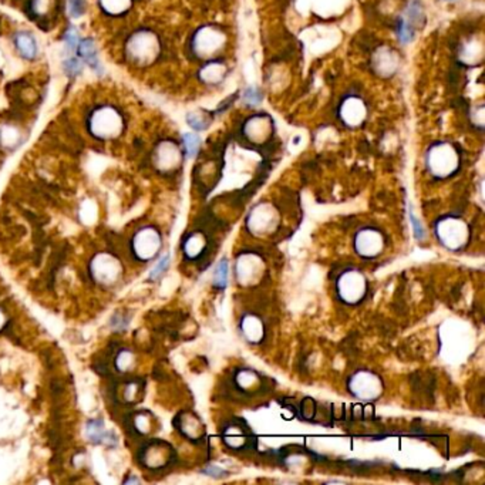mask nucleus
Listing matches in <instances>:
<instances>
[{"mask_svg":"<svg viewBox=\"0 0 485 485\" xmlns=\"http://www.w3.org/2000/svg\"><path fill=\"white\" fill-rule=\"evenodd\" d=\"M185 253L190 256V258H195L198 256L205 248V241L202 236L199 234H194V235L188 238V241L185 243Z\"/></svg>","mask_w":485,"mask_h":485,"instance_id":"f3484780","label":"nucleus"},{"mask_svg":"<svg viewBox=\"0 0 485 485\" xmlns=\"http://www.w3.org/2000/svg\"><path fill=\"white\" fill-rule=\"evenodd\" d=\"M63 67H64V71H66L67 76L74 77L81 73L83 64H81V61L76 59V57H70V59L64 61V66H63Z\"/></svg>","mask_w":485,"mask_h":485,"instance_id":"aec40b11","label":"nucleus"},{"mask_svg":"<svg viewBox=\"0 0 485 485\" xmlns=\"http://www.w3.org/2000/svg\"><path fill=\"white\" fill-rule=\"evenodd\" d=\"M228 283V260L221 259L219 263L216 265L215 273H213V285L216 288L224 289Z\"/></svg>","mask_w":485,"mask_h":485,"instance_id":"a211bd4d","label":"nucleus"},{"mask_svg":"<svg viewBox=\"0 0 485 485\" xmlns=\"http://www.w3.org/2000/svg\"><path fill=\"white\" fill-rule=\"evenodd\" d=\"M410 221H411V224H413V229H414L416 238H417V239H423V238H424V229L421 227L420 221L413 215V212H410Z\"/></svg>","mask_w":485,"mask_h":485,"instance_id":"bb28decb","label":"nucleus"},{"mask_svg":"<svg viewBox=\"0 0 485 485\" xmlns=\"http://www.w3.org/2000/svg\"><path fill=\"white\" fill-rule=\"evenodd\" d=\"M78 53L80 56L83 57L84 61H87L89 63V66H90L93 70H96V71H100L101 70V66H100V60H99V53H97V49H96V45H94V41L90 40V38H85L83 41H80L78 43Z\"/></svg>","mask_w":485,"mask_h":485,"instance_id":"4468645a","label":"nucleus"},{"mask_svg":"<svg viewBox=\"0 0 485 485\" xmlns=\"http://www.w3.org/2000/svg\"><path fill=\"white\" fill-rule=\"evenodd\" d=\"M155 162L162 169L174 168L180 162V151H178L177 145L171 141L161 143L157 148V152H155Z\"/></svg>","mask_w":485,"mask_h":485,"instance_id":"9d476101","label":"nucleus"},{"mask_svg":"<svg viewBox=\"0 0 485 485\" xmlns=\"http://www.w3.org/2000/svg\"><path fill=\"white\" fill-rule=\"evenodd\" d=\"M346 106L343 108V115L346 118L347 124H357L363 120L364 117V107L362 101L359 100H349L347 103H344Z\"/></svg>","mask_w":485,"mask_h":485,"instance_id":"2eb2a0df","label":"nucleus"},{"mask_svg":"<svg viewBox=\"0 0 485 485\" xmlns=\"http://www.w3.org/2000/svg\"><path fill=\"white\" fill-rule=\"evenodd\" d=\"M104 424L100 420H91L87 424V435L93 443H99L103 438V432H104Z\"/></svg>","mask_w":485,"mask_h":485,"instance_id":"6ab92c4d","label":"nucleus"},{"mask_svg":"<svg viewBox=\"0 0 485 485\" xmlns=\"http://www.w3.org/2000/svg\"><path fill=\"white\" fill-rule=\"evenodd\" d=\"M168 263H169V256H162V258L159 259L158 263L154 266V269L150 272V278H151V279L159 278L162 273L165 272V269L168 268Z\"/></svg>","mask_w":485,"mask_h":485,"instance_id":"b1692460","label":"nucleus"},{"mask_svg":"<svg viewBox=\"0 0 485 485\" xmlns=\"http://www.w3.org/2000/svg\"><path fill=\"white\" fill-rule=\"evenodd\" d=\"M435 234L438 241L446 248L457 250L467 243L470 236V229L463 219L457 216H444L437 222Z\"/></svg>","mask_w":485,"mask_h":485,"instance_id":"7ed1b4c3","label":"nucleus"},{"mask_svg":"<svg viewBox=\"0 0 485 485\" xmlns=\"http://www.w3.org/2000/svg\"><path fill=\"white\" fill-rule=\"evenodd\" d=\"M54 0H33V12L36 15H47L53 8Z\"/></svg>","mask_w":485,"mask_h":485,"instance_id":"5701e85b","label":"nucleus"},{"mask_svg":"<svg viewBox=\"0 0 485 485\" xmlns=\"http://www.w3.org/2000/svg\"><path fill=\"white\" fill-rule=\"evenodd\" d=\"M133 0H100L101 9L113 16H120L131 8Z\"/></svg>","mask_w":485,"mask_h":485,"instance_id":"dca6fc26","label":"nucleus"},{"mask_svg":"<svg viewBox=\"0 0 485 485\" xmlns=\"http://www.w3.org/2000/svg\"><path fill=\"white\" fill-rule=\"evenodd\" d=\"M64 40H66V45H67L68 49H76L78 43H80L78 31L74 27H70L67 33H66V36H64Z\"/></svg>","mask_w":485,"mask_h":485,"instance_id":"393cba45","label":"nucleus"},{"mask_svg":"<svg viewBox=\"0 0 485 485\" xmlns=\"http://www.w3.org/2000/svg\"><path fill=\"white\" fill-rule=\"evenodd\" d=\"M355 248L357 253L363 258H376L383 252L384 238L381 232L374 228H364L355 239Z\"/></svg>","mask_w":485,"mask_h":485,"instance_id":"6e6552de","label":"nucleus"},{"mask_svg":"<svg viewBox=\"0 0 485 485\" xmlns=\"http://www.w3.org/2000/svg\"><path fill=\"white\" fill-rule=\"evenodd\" d=\"M125 53L129 60L137 64H147L158 56V37L148 30L137 31L127 40Z\"/></svg>","mask_w":485,"mask_h":485,"instance_id":"f03ea898","label":"nucleus"},{"mask_svg":"<svg viewBox=\"0 0 485 485\" xmlns=\"http://www.w3.org/2000/svg\"><path fill=\"white\" fill-rule=\"evenodd\" d=\"M188 122H190V125L192 127V128H195V129L206 128V122L204 121V118H202V117H199V115H195V114H191V115H188Z\"/></svg>","mask_w":485,"mask_h":485,"instance_id":"a878e982","label":"nucleus"},{"mask_svg":"<svg viewBox=\"0 0 485 485\" xmlns=\"http://www.w3.org/2000/svg\"><path fill=\"white\" fill-rule=\"evenodd\" d=\"M211 46H218V34H215V31L211 29H202L198 33L194 40V49L199 56L208 54L213 52Z\"/></svg>","mask_w":485,"mask_h":485,"instance_id":"ddd939ff","label":"nucleus"},{"mask_svg":"<svg viewBox=\"0 0 485 485\" xmlns=\"http://www.w3.org/2000/svg\"><path fill=\"white\" fill-rule=\"evenodd\" d=\"M427 165L435 177H448L458 167V157L454 148L448 144H438L432 147L427 155Z\"/></svg>","mask_w":485,"mask_h":485,"instance_id":"0eeeda50","label":"nucleus"},{"mask_svg":"<svg viewBox=\"0 0 485 485\" xmlns=\"http://www.w3.org/2000/svg\"><path fill=\"white\" fill-rule=\"evenodd\" d=\"M245 100H246L248 103H250V104H256L259 100H260L259 91L252 90V89H249L248 91H245Z\"/></svg>","mask_w":485,"mask_h":485,"instance_id":"cd10ccee","label":"nucleus"},{"mask_svg":"<svg viewBox=\"0 0 485 485\" xmlns=\"http://www.w3.org/2000/svg\"><path fill=\"white\" fill-rule=\"evenodd\" d=\"M347 388L357 399L370 402L379 399L383 393V380L376 373L362 370L356 372L350 377L347 381Z\"/></svg>","mask_w":485,"mask_h":485,"instance_id":"20e7f679","label":"nucleus"},{"mask_svg":"<svg viewBox=\"0 0 485 485\" xmlns=\"http://www.w3.org/2000/svg\"><path fill=\"white\" fill-rule=\"evenodd\" d=\"M124 129L122 115L114 107L103 106L94 110L90 118V133L99 140H114Z\"/></svg>","mask_w":485,"mask_h":485,"instance_id":"f257e3e1","label":"nucleus"},{"mask_svg":"<svg viewBox=\"0 0 485 485\" xmlns=\"http://www.w3.org/2000/svg\"><path fill=\"white\" fill-rule=\"evenodd\" d=\"M199 144H201V141H199V138H198L197 136H194V134H185V136H184L185 151H187V154H188L190 157H194V155L197 154Z\"/></svg>","mask_w":485,"mask_h":485,"instance_id":"412c9836","label":"nucleus"},{"mask_svg":"<svg viewBox=\"0 0 485 485\" xmlns=\"http://www.w3.org/2000/svg\"><path fill=\"white\" fill-rule=\"evenodd\" d=\"M242 332L245 334V337L252 343H258L262 340L263 334H265V329L262 322L259 320L256 316L253 315H248L245 316L242 320Z\"/></svg>","mask_w":485,"mask_h":485,"instance_id":"9b49d317","label":"nucleus"},{"mask_svg":"<svg viewBox=\"0 0 485 485\" xmlns=\"http://www.w3.org/2000/svg\"><path fill=\"white\" fill-rule=\"evenodd\" d=\"M235 272L238 281L242 285H252L260 279L263 273V262L258 255L246 253L238 259Z\"/></svg>","mask_w":485,"mask_h":485,"instance_id":"1a4fd4ad","label":"nucleus"},{"mask_svg":"<svg viewBox=\"0 0 485 485\" xmlns=\"http://www.w3.org/2000/svg\"><path fill=\"white\" fill-rule=\"evenodd\" d=\"M279 219L281 218L278 215V211L272 205L262 202L252 209V212L246 219V225L253 235L265 236L268 234H272L278 228Z\"/></svg>","mask_w":485,"mask_h":485,"instance_id":"423d86ee","label":"nucleus"},{"mask_svg":"<svg viewBox=\"0 0 485 485\" xmlns=\"http://www.w3.org/2000/svg\"><path fill=\"white\" fill-rule=\"evenodd\" d=\"M15 45L23 59L33 60L37 56V41L29 33H19L15 37Z\"/></svg>","mask_w":485,"mask_h":485,"instance_id":"f8f14e48","label":"nucleus"},{"mask_svg":"<svg viewBox=\"0 0 485 485\" xmlns=\"http://www.w3.org/2000/svg\"><path fill=\"white\" fill-rule=\"evenodd\" d=\"M85 12L84 0H68V13L71 17H80Z\"/></svg>","mask_w":485,"mask_h":485,"instance_id":"4be33fe9","label":"nucleus"},{"mask_svg":"<svg viewBox=\"0 0 485 485\" xmlns=\"http://www.w3.org/2000/svg\"><path fill=\"white\" fill-rule=\"evenodd\" d=\"M367 282L364 275L357 269H347L337 281V293L347 304L359 303L366 295Z\"/></svg>","mask_w":485,"mask_h":485,"instance_id":"39448f33","label":"nucleus"}]
</instances>
